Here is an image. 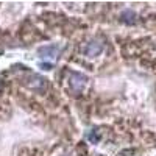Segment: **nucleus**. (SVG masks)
Wrapping results in <instances>:
<instances>
[{"label":"nucleus","mask_w":156,"mask_h":156,"mask_svg":"<svg viewBox=\"0 0 156 156\" xmlns=\"http://www.w3.org/2000/svg\"><path fill=\"white\" fill-rule=\"evenodd\" d=\"M70 83H72L73 90H76V92H81L83 87H84L86 83H87V78H86L84 75H81V73H73L72 78H70Z\"/></svg>","instance_id":"obj_1"},{"label":"nucleus","mask_w":156,"mask_h":156,"mask_svg":"<svg viewBox=\"0 0 156 156\" xmlns=\"http://www.w3.org/2000/svg\"><path fill=\"white\" fill-rule=\"evenodd\" d=\"M58 47H51V45H48V47H41L39 48V55H41V58H44V59H55L56 58V55H58Z\"/></svg>","instance_id":"obj_2"},{"label":"nucleus","mask_w":156,"mask_h":156,"mask_svg":"<svg viewBox=\"0 0 156 156\" xmlns=\"http://www.w3.org/2000/svg\"><path fill=\"white\" fill-rule=\"evenodd\" d=\"M101 50H103V45H101V44L92 42V44H89V47H87V50H86V53H87V56H97Z\"/></svg>","instance_id":"obj_3"},{"label":"nucleus","mask_w":156,"mask_h":156,"mask_svg":"<svg viewBox=\"0 0 156 156\" xmlns=\"http://www.w3.org/2000/svg\"><path fill=\"white\" fill-rule=\"evenodd\" d=\"M87 139L92 142V144H97V142L100 140V134L97 133V131H89V134H87Z\"/></svg>","instance_id":"obj_4"}]
</instances>
